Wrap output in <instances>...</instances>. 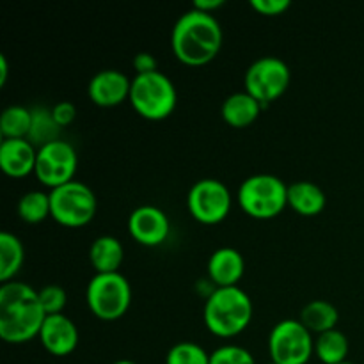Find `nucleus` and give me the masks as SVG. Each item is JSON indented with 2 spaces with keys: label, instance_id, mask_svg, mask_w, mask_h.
<instances>
[{
  "label": "nucleus",
  "instance_id": "dca6fc26",
  "mask_svg": "<svg viewBox=\"0 0 364 364\" xmlns=\"http://www.w3.org/2000/svg\"><path fill=\"white\" fill-rule=\"evenodd\" d=\"M208 279L215 288L238 287V281L244 277L245 262L244 256L233 247H220L212 252L206 263Z\"/></svg>",
  "mask_w": 364,
  "mask_h": 364
},
{
  "label": "nucleus",
  "instance_id": "2eb2a0df",
  "mask_svg": "<svg viewBox=\"0 0 364 364\" xmlns=\"http://www.w3.org/2000/svg\"><path fill=\"white\" fill-rule=\"evenodd\" d=\"M38 148L28 139H2L0 167L9 178H25L36 169Z\"/></svg>",
  "mask_w": 364,
  "mask_h": 364
},
{
  "label": "nucleus",
  "instance_id": "393cba45",
  "mask_svg": "<svg viewBox=\"0 0 364 364\" xmlns=\"http://www.w3.org/2000/svg\"><path fill=\"white\" fill-rule=\"evenodd\" d=\"M18 217L27 224H38L52 217L50 194L41 191H31L18 201Z\"/></svg>",
  "mask_w": 364,
  "mask_h": 364
},
{
  "label": "nucleus",
  "instance_id": "f8f14e48",
  "mask_svg": "<svg viewBox=\"0 0 364 364\" xmlns=\"http://www.w3.org/2000/svg\"><path fill=\"white\" fill-rule=\"evenodd\" d=\"M128 231L137 244L144 247H156V245H162L169 237V217L159 206L142 205L128 217Z\"/></svg>",
  "mask_w": 364,
  "mask_h": 364
},
{
  "label": "nucleus",
  "instance_id": "20e7f679",
  "mask_svg": "<svg viewBox=\"0 0 364 364\" xmlns=\"http://www.w3.org/2000/svg\"><path fill=\"white\" fill-rule=\"evenodd\" d=\"M130 103L144 119L162 121L176 109L178 92L173 80L162 71L135 75L132 78Z\"/></svg>",
  "mask_w": 364,
  "mask_h": 364
},
{
  "label": "nucleus",
  "instance_id": "c756f323",
  "mask_svg": "<svg viewBox=\"0 0 364 364\" xmlns=\"http://www.w3.org/2000/svg\"><path fill=\"white\" fill-rule=\"evenodd\" d=\"M52 116L60 128L70 127L77 117V109L71 102H59L52 107Z\"/></svg>",
  "mask_w": 364,
  "mask_h": 364
},
{
  "label": "nucleus",
  "instance_id": "473e14b6",
  "mask_svg": "<svg viewBox=\"0 0 364 364\" xmlns=\"http://www.w3.org/2000/svg\"><path fill=\"white\" fill-rule=\"evenodd\" d=\"M7 73H9V66H7L6 55H0V87H4L7 82Z\"/></svg>",
  "mask_w": 364,
  "mask_h": 364
},
{
  "label": "nucleus",
  "instance_id": "6e6552de",
  "mask_svg": "<svg viewBox=\"0 0 364 364\" xmlns=\"http://www.w3.org/2000/svg\"><path fill=\"white\" fill-rule=\"evenodd\" d=\"M269 352L276 364H308L315 354V340L301 320H281L269 334Z\"/></svg>",
  "mask_w": 364,
  "mask_h": 364
},
{
  "label": "nucleus",
  "instance_id": "b1692460",
  "mask_svg": "<svg viewBox=\"0 0 364 364\" xmlns=\"http://www.w3.org/2000/svg\"><path fill=\"white\" fill-rule=\"evenodd\" d=\"M59 132L60 127L53 119L52 109H45V107L32 109V127L27 139L36 148L39 149L41 146L50 144L53 141H59Z\"/></svg>",
  "mask_w": 364,
  "mask_h": 364
},
{
  "label": "nucleus",
  "instance_id": "9b49d317",
  "mask_svg": "<svg viewBox=\"0 0 364 364\" xmlns=\"http://www.w3.org/2000/svg\"><path fill=\"white\" fill-rule=\"evenodd\" d=\"M78 166V156L70 142L53 141L38 149L34 174L48 188H57L73 181Z\"/></svg>",
  "mask_w": 364,
  "mask_h": 364
},
{
  "label": "nucleus",
  "instance_id": "7ed1b4c3",
  "mask_svg": "<svg viewBox=\"0 0 364 364\" xmlns=\"http://www.w3.org/2000/svg\"><path fill=\"white\" fill-rule=\"evenodd\" d=\"M203 320L213 336H238L252 320L251 297L240 287L215 288L206 297Z\"/></svg>",
  "mask_w": 364,
  "mask_h": 364
},
{
  "label": "nucleus",
  "instance_id": "c9c22d12",
  "mask_svg": "<svg viewBox=\"0 0 364 364\" xmlns=\"http://www.w3.org/2000/svg\"><path fill=\"white\" fill-rule=\"evenodd\" d=\"M267 364H276V363H274V361H270V363H267Z\"/></svg>",
  "mask_w": 364,
  "mask_h": 364
},
{
  "label": "nucleus",
  "instance_id": "c85d7f7f",
  "mask_svg": "<svg viewBox=\"0 0 364 364\" xmlns=\"http://www.w3.org/2000/svg\"><path fill=\"white\" fill-rule=\"evenodd\" d=\"M251 7L263 16H279L291 7L290 0H251Z\"/></svg>",
  "mask_w": 364,
  "mask_h": 364
},
{
  "label": "nucleus",
  "instance_id": "cd10ccee",
  "mask_svg": "<svg viewBox=\"0 0 364 364\" xmlns=\"http://www.w3.org/2000/svg\"><path fill=\"white\" fill-rule=\"evenodd\" d=\"M38 295L46 316L59 315V313H63V309L66 308L68 295L66 291H64V288L59 287V284H46L41 290H38Z\"/></svg>",
  "mask_w": 364,
  "mask_h": 364
},
{
  "label": "nucleus",
  "instance_id": "4468645a",
  "mask_svg": "<svg viewBox=\"0 0 364 364\" xmlns=\"http://www.w3.org/2000/svg\"><path fill=\"white\" fill-rule=\"evenodd\" d=\"M38 338L48 354L64 358L77 348L78 329L70 316L59 313V315L46 316Z\"/></svg>",
  "mask_w": 364,
  "mask_h": 364
},
{
  "label": "nucleus",
  "instance_id": "4be33fe9",
  "mask_svg": "<svg viewBox=\"0 0 364 364\" xmlns=\"http://www.w3.org/2000/svg\"><path fill=\"white\" fill-rule=\"evenodd\" d=\"M348 338L340 329L327 331L315 338V355L323 364H341L347 361Z\"/></svg>",
  "mask_w": 364,
  "mask_h": 364
},
{
  "label": "nucleus",
  "instance_id": "7c9ffc66",
  "mask_svg": "<svg viewBox=\"0 0 364 364\" xmlns=\"http://www.w3.org/2000/svg\"><path fill=\"white\" fill-rule=\"evenodd\" d=\"M134 70H135V75L153 73V71H159V63H156L153 53L139 52L137 55L134 57Z\"/></svg>",
  "mask_w": 364,
  "mask_h": 364
},
{
  "label": "nucleus",
  "instance_id": "5701e85b",
  "mask_svg": "<svg viewBox=\"0 0 364 364\" xmlns=\"http://www.w3.org/2000/svg\"><path fill=\"white\" fill-rule=\"evenodd\" d=\"M32 127V109L23 105H9L0 116L2 139H27Z\"/></svg>",
  "mask_w": 364,
  "mask_h": 364
},
{
  "label": "nucleus",
  "instance_id": "aec40b11",
  "mask_svg": "<svg viewBox=\"0 0 364 364\" xmlns=\"http://www.w3.org/2000/svg\"><path fill=\"white\" fill-rule=\"evenodd\" d=\"M299 320L309 333L318 336L327 331L336 329L338 322H340V313L334 304L323 301V299H316L302 308Z\"/></svg>",
  "mask_w": 364,
  "mask_h": 364
},
{
  "label": "nucleus",
  "instance_id": "1a4fd4ad",
  "mask_svg": "<svg viewBox=\"0 0 364 364\" xmlns=\"http://www.w3.org/2000/svg\"><path fill=\"white\" fill-rule=\"evenodd\" d=\"M291 80V71L283 59L265 55L256 59L245 71V91L255 96L263 107L276 102L287 92Z\"/></svg>",
  "mask_w": 364,
  "mask_h": 364
},
{
  "label": "nucleus",
  "instance_id": "39448f33",
  "mask_svg": "<svg viewBox=\"0 0 364 364\" xmlns=\"http://www.w3.org/2000/svg\"><path fill=\"white\" fill-rule=\"evenodd\" d=\"M238 205L252 219H274L288 206V185L274 174H252L238 188Z\"/></svg>",
  "mask_w": 364,
  "mask_h": 364
},
{
  "label": "nucleus",
  "instance_id": "412c9836",
  "mask_svg": "<svg viewBox=\"0 0 364 364\" xmlns=\"http://www.w3.org/2000/svg\"><path fill=\"white\" fill-rule=\"evenodd\" d=\"M23 259L25 251L20 238L9 231H2L0 233V281L2 283L13 281V277L20 272L23 265Z\"/></svg>",
  "mask_w": 364,
  "mask_h": 364
},
{
  "label": "nucleus",
  "instance_id": "f03ea898",
  "mask_svg": "<svg viewBox=\"0 0 364 364\" xmlns=\"http://www.w3.org/2000/svg\"><path fill=\"white\" fill-rule=\"evenodd\" d=\"M223 46V28L213 14L188 9L171 31V48L181 64L205 66L212 63Z\"/></svg>",
  "mask_w": 364,
  "mask_h": 364
},
{
  "label": "nucleus",
  "instance_id": "72a5a7b5",
  "mask_svg": "<svg viewBox=\"0 0 364 364\" xmlns=\"http://www.w3.org/2000/svg\"><path fill=\"white\" fill-rule=\"evenodd\" d=\"M112 364H137L135 361H130V359H119V361L112 363Z\"/></svg>",
  "mask_w": 364,
  "mask_h": 364
},
{
  "label": "nucleus",
  "instance_id": "0eeeda50",
  "mask_svg": "<svg viewBox=\"0 0 364 364\" xmlns=\"http://www.w3.org/2000/svg\"><path fill=\"white\" fill-rule=\"evenodd\" d=\"M52 219L66 228H82L91 223L98 210V201L91 187L82 181H70L50 191Z\"/></svg>",
  "mask_w": 364,
  "mask_h": 364
},
{
  "label": "nucleus",
  "instance_id": "9d476101",
  "mask_svg": "<svg viewBox=\"0 0 364 364\" xmlns=\"http://www.w3.org/2000/svg\"><path fill=\"white\" fill-rule=\"evenodd\" d=\"M231 192L223 181L213 178H203L196 181L187 196V206L191 215L201 224H219L231 210Z\"/></svg>",
  "mask_w": 364,
  "mask_h": 364
},
{
  "label": "nucleus",
  "instance_id": "6ab92c4d",
  "mask_svg": "<svg viewBox=\"0 0 364 364\" xmlns=\"http://www.w3.org/2000/svg\"><path fill=\"white\" fill-rule=\"evenodd\" d=\"M124 258L123 244L116 237L102 235L95 238L89 249V259L96 274H112L119 272V267Z\"/></svg>",
  "mask_w": 364,
  "mask_h": 364
},
{
  "label": "nucleus",
  "instance_id": "bb28decb",
  "mask_svg": "<svg viewBox=\"0 0 364 364\" xmlns=\"http://www.w3.org/2000/svg\"><path fill=\"white\" fill-rule=\"evenodd\" d=\"M210 364H256V359L240 345H223L210 354Z\"/></svg>",
  "mask_w": 364,
  "mask_h": 364
},
{
  "label": "nucleus",
  "instance_id": "423d86ee",
  "mask_svg": "<svg viewBox=\"0 0 364 364\" xmlns=\"http://www.w3.org/2000/svg\"><path fill=\"white\" fill-rule=\"evenodd\" d=\"M85 302L96 318L114 322L130 309L132 287L121 272L95 274L85 288Z\"/></svg>",
  "mask_w": 364,
  "mask_h": 364
},
{
  "label": "nucleus",
  "instance_id": "f257e3e1",
  "mask_svg": "<svg viewBox=\"0 0 364 364\" xmlns=\"http://www.w3.org/2000/svg\"><path fill=\"white\" fill-rule=\"evenodd\" d=\"M46 313L38 290L21 281L0 287V338L6 343L21 345L39 336Z\"/></svg>",
  "mask_w": 364,
  "mask_h": 364
},
{
  "label": "nucleus",
  "instance_id": "ddd939ff",
  "mask_svg": "<svg viewBox=\"0 0 364 364\" xmlns=\"http://www.w3.org/2000/svg\"><path fill=\"white\" fill-rule=\"evenodd\" d=\"M132 80L119 70H102L91 78L87 95L98 107H117L130 100Z\"/></svg>",
  "mask_w": 364,
  "mask_h": 364
},
{
  "label": "nucleus",
  "instance_id": "f704fd0d",
  "mask_svg": "<svg viewBox=\"0 0 364 364\" xmlns=\"http://www.w3.org/2000/svg\"><path fill=\"white\" fill-rule=\"evenodd\" d=\"M341 364H354V363H350V361H345V363H341Z\"/></svg>",
  "mask_w": 364,
  "mask_h": 364
},
{
  "label": "nucleus",
  "instance_id": "a211bd4d",
  "mask_svg": "<svg viewBox=\"0 0 364 364\" xmlns=\"http://www.w3.org/2000/svg\"><path fill=\"white\" fill-rule=\"evenodd\" d=\"M326 192L313 181H295L288 185V206L302 217H315L326 208Z\"/></svg>",
  "mask_w": 364,
  "mask_h": 364
},
{
  "label": "nucleus",
  "instance_id": "f3484780",
  "mask_svg": "<svg viewBox=\"0 0 364 364\" xmlns=\"http://www.w3.org/2000/svg\"><path fill=\"white\" fill-rule=\"evenodd\" d=\"M263 105L249 95L247 91H238L228 96L220 107V116L230 127L245 128L259 117Z\"/></svg>",
  "mask_w": 364,
  "mask_h": 364
},
{
  "label": "nucleus",
  "instance_id": "2f4dec72",
  "mask_svg": "<svg viewBox=\"0 0 364 364\" xmlns=\"http://www.w3.org/2000/svg\"><path fill=\"white\" fill-rule=\"evenodd\" d=\"M224 6V0H196L194 2V9L201 11V13L206 14H213V11L219 9V7Z\"/></svg>",
  "mask_w": 364,
  "mask_h": 364
},
{
  "label": "nucleus",
  "instance_id": "a878e982",
  "mask_svg": "<svg viewBox=\"0 0 364 364\" xmlns=\"http://www.w3.org/2000/svg\"><path fill=\"white\" fill-rule=\"evenodd\" d=\"M166 364H210V354L194 341H180L169 348Z\"/></svg>",
  "mask_w": 364,
  "mask_h": 364
}]
</instances>
